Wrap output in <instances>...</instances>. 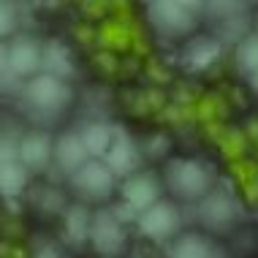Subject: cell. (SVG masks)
Returning a JSON list of instances; mask_svg holds the SVG:
<instances>
[{
  "label": "cell",
  "mask_w": 258,
  "mask_h": 258,
  "mask_svg": "<svg viewBox=\"0 0 258 258\" xmlns=\"http://www.w3.org/2000/svg\"><path fill=\"white\" fill-rule=\"evenodd\" d=\"M166 187L182 201H201L215 187V171L204 160L174 158L166 163Z\"/></svg>",
  "instance_id": "obj_1"
},
{
  "label": "cell",
  "mask_w": 258,
  "mask_h": 258,
  "mask_svg": "<svg viewBox=\"0 0 258 258\" xmlns=\"http://www.w3.org/2000/svg\"><path fill=\"white\" fill-rule=\"evenodd\" d=\"M44 74V46L33 36H14L3 46V87L11 90L14 79H36Z\"/></svg>",
  "instance_id": "obj_2"
},
{
  "label": "cell",
  "mask_w": 258,
  "mask_h": 258,
  "mask_svg": "<svg viewBox=\"0 0 258 258\" xmlns=\"http://www.w3.org/2000/svg\"><path fill=\"white\" fill-rule=\"evenodd\" d=\"M22 98L25 103L30 106V111H36L38 117L44 114H60L71 106L74 101V90L68 82L57 79V76H49V74H38L36 79H30L27 85L22 87Z\"/></svg>",
  "instance_id": "obj_3"
},
{
  "label": "cell",
  "mask_w": 258,
  "mask_h": 258,
  "mask_svg": "<svg viewBox=\"0 0 258 258\" xmlns=\"http://www.w3.org/2000/svg\"><path fill=\"white\" fill-rule=\"evenodd\" d=\"M199 3H179V0H160L147 3V19L160 36H187L199 25Z\"/></svg>",
  "instance_id": "obj_4"
},
{
  "label": "cell",
  "mask_w": 258,
  "mask_h": 258,
  "mask_svg": "<svg viewBox=\"0 0 258 258\" xmlns=\"http://www.w3.org/2000/svg\"><path fill=\"white\" fill-rule=\"evenodd\" d=\"M242 215V207L236 196L228 187H212L204 199L199 201V218L204 223V228L209 231H218V234H226L228 228H234V223L239 220Z\"/></svg>",
  "instance_id": "obj_5"
},
{
  "label": "cell",
  "mask_w": 258,
  "mask_h": 258,
  "mask_svg": "<svg viewBox=\"0 0 258 258\" xmlns=\"http://www.w3.org/2000/svg\"><path fill=\"white\" fill-rule=\"evenodd\" d=\"M71 187L76 193H79L85 201H103L111 196V190H114L117 185V177L114 171L109 169L103 160L98 158H90L85 166H82L76 174H71Z\"/></svg>",
  "instance_id": "obj_6"
},
{
  "label": "cell",
  "mask_w": 258,
  "mask_h": 258,
  "mask_svg": "<svg viewBox=\"0 0 258 258\" xmlns=\"http://www.w3.org/2000/svg\"><path fill=\"white\" fill-rule=\"evenodd\" d=\"M136 226H139V234L142 236H147L152 242H163V239L177 236L179 226H182V218H179L177 204H171L169 199H160L147 212L139 215Z\"/></svg>",
  "instance_id": "obj_7"
},
{
  "label": "cell",
  "mask_w": 258,
  "mask_h": 258,
  "mask_svg": "<svg viewBox=\"0 0 258 258\" xmlns=\"http://www.w3.org/2000/svg\"><path fill=\"white\" fill-rule=\"evenodd\" d=\"M90 242L101 255H120L128 247V234H125V223L117 220L111 209H101L93 215V231Z\"/></svg>",
  "instance_id": "obj_8"
},
{
  "label": "cell",
  "mask_w": 258,
  "mask_h": 258,
  "mask_svg": "<svg viewBox=\"0 0 258 258\" xmlns=\"http://www.w3.org/2000/svg\"><path fill=\"white\" fill-rule=\"evenodd\" d=\"M101 160L109 166L111 171H114L117 179H120V177L128 179V177H134V174H139V166H142V152H139V147L134 144V139L125 134L120 125H114V142H111L109 152Z\"/></svg>",
  "instance_id": "obj_9"
},
{
  "label": "cell",
  "mask_w": 258,
  "mask_h": 258,
  "mask_svg": "<svg viewBox=\"0 0 258 258\" xmlns=\"http://www.w3.org/2000/svg\"><path fill=\"white\" fill-rule=\"evenodd\" d=\"M120 193H122V201H125V204L134 207L136 212L142 215V212H147L152 204H158V201H160L163 185L158 182L155 174H150V171H139V174H134V177L125 179Z\"/></svg>",
  "instance_id": "obj_10"
},
{
  "label": "cell",
  "mask_w": 258,
  "mask_h": 258,
  "mask_svg": "<svg viewBox=\"0 0 258 258\" xmlns=\"http://www.w3.org/2000/svg\"><path fill=\"white\" fill-rule=\"evenodd\" d=\"M54 160V139L46 131H30L19 142V163L30 171H44Z\"/></svg>",
  "instance_id": "obj_11"
},
{
  "label": "cell",
  "mask_w": 258,
  "mask_h": 258,
  "mask_svg": "<svg viewBox=\"0 0 258 258\" xmlns=\"http://www.w3.org/2000/svg\"><path fill=\"white\" fill-rule=\"evenodd\" d=\"M220 52H223L220 38H215V36H196V38H190L182 46L179 60H182L185 71L199 74V71H207V68L220 57Z\"/></svg>",
  "instance_id": "obj_12"
},
{
  "label": "cell",
  "mask_w": 258,
  "mask_h": 258,
  "mask_svg": "<svg viewBox=\"0 0 258 258\" xmlns=\"http://www.w3.org/2000/svg\"><path fill=\"white\" fill-rule=\"evenodd\" d=\"M90 160V152L85 147V142H82L79 134H74V131H68V134H62L60 139H54V166L60 169V174H76Z\"/></svg>",
  "instance_id": "obj_13"
},
{
  "label": "cell",
  "mask_w": 258,
  "mask_h": 258,
  "mask_svg": "<svg viewBox=\"0 0 258 258\" xmlns=\"http://www.w3.org/2000/svg\"><path fill=\"white\" fill-rule=\"evenodd\" d=\"M76 71V66H74V54L71 49H68L62 41H46L44 44V74H49V76H57V79H71Z\"/></svg>",
  "instance_id": "obj_14"
},
{
  "label": "cell",
  "mask_w": 258,
  "mask_h": 258,
  "mask_svg": "<svg viewBox=\"0 0 258 258\" xmlns=\"http://www.w3.org/2000/svg\"><path fill=\"white\" fill-rule=\"evenodd\" d=\"M62 226H66V236L74 245H85L93 231V215L85 204H71L62 212Z\"/></svg>",
  "instance_id": "obj_15"
},
{
  "label": "cell",
  "mask_w": 258,
  "mask_h": 258,
  "mask_svg": "<svg viewBox=\"0 0 258 258\" xmlns=\"http://www.w3.org/2000/svg\"><path fill=\"white\" fill-rule=\"evenodd\" d=\"M82 142H85V147L90 152V158H103L111 147V142H114V125L109 122H87L85 128L79 131Z\"/></svg>",
  "instance_id": "obj_16"
},
{
  "label": "cell",
  "mask_w": 258,
  "mask_h": 258,
  "mask_svg": "<svg viewBox=\"0 0 258 258\" xmlns=\"http://www.w3.org/2000/svg\"><path fill=\"white\" fill-rule=\"evenodd\" d=\"M98 41L103 44L106 52H120L134 46V27L125 19H109L106 25L98 30Z\"/></svg>",
  "instance_id": "obj_17"
},
{
  "label": "cell",
  "mask_w": 258,
  "mask_h": 258,
  "mask_svg": "<svg viewBox=\"0 0 258 258\" xmlns=\"http://www.w3.org/2000/svg\"><path fill=\"white\" fill-rule=\"evenodd\" d=\"M27 179H30V169H25L19 160H11V163H3L0 169V187H3V196L14 199L27 187Z\"/></svg>",
  "instance_id": "obj_18"
},
{
  "label": "cell",
  "mask_w": 258,
  "mask_h": 258,
  "mask_svg": "<svg viewBox=\"0 0 258 258\" xmlns=\"http://www.w3.org/2000/svg\"><path fill=\"white\" fill-rule=\"evenodd\" d=\"M171 258H215V250L201 234H182L174 242Z\"/></svg>",
  "instance_id": "obj_19"
},
{
  "label": "cell",
  "mask_w": 258,
  "mask_h": 258,
  "mask_svg": "<svg viewBox=\"0 0 258 258\" xmlns=\"http://www.w3.org/2000/svg\"><path fill=\"white\" fill-rule=\"evenodd\" d=\"M236 66L247 76L258 71V33H250L247 38L236 44Z\"/></svg>",
  "instance_id": "obj_20"
},
{
  "label": "cell",
  "mask_w": 258,
  "mask_h": 258,
  "mask_svg": "<svg viewBox=\"0 0 258 258\" xmlns=\"http://www.w3.org/2000/svg\"><path fill=\"white\" fill-rule=\"evenodd\" d=\"M218 144L223 147V152H226V158H231L234 163L242 160V155H245V150H247L245 134H242V131H234V128H223L220 136H218Z\"/></svg>",
  "instance_id": "obj_21"
},
{
  "label": "cell",
  "mask_w": 258,
  "mask_h": 258,
  "mask_svg": "<svg viewBox=\"0 0 258 258\" xmlns=\"http://www.w3.org/2000/svg\"><path fill=\"white\" fill-rule=\"evenodd\" d=\"M196 111H199V120L209 122H220V117L226 114V103L218 95H204L199 103H196Z\"/></svg>",
  "instance_id": "obj_22"
},
{
  "label": "cell",
  "mask_w": 258,
  "mask_h": 258,
  "mask_svg": "<svg viewBox=\"0 0 258 258\" xmlns=\"http://www.w3.org/2000/svg\"><path fill=\"white\" fill-rule=\"evenodd\" d=\"M234 174H236V179H239L245 187L258 182V166L253 163V160H236V163H234Z\"/></svg>",
  "instance_id": "obj_23"
},
{
  "label": "cell",
  "mask_w": 258,
  "mask_h": 258,
  "mask_svg": "<svg viewBox=\"0 0 258 258\" xmlns=\"http://www.w3.org/2000/svg\"><path fill=\"white\" fill-rule=\"evenodd\" d=\"M38 204L44 207L46 212H60V209H62V196H60V190H54V187H46L44 196L38 199Z\"/></svg>",
  "instance_id": "obj_24"
},
{
  "label": "cell",
  "mask_w": 258,
  "mask_h": 258,
  "mask_svg": "<svg viewBox=\"0 0 258 258\" xmlns=\"http://www.w3.org/2000/svg\"><path fill=\"white\" fill-rule=\"evenodd\" d=\"M14 9H17V6L14 3H3V25H0V33H3L6 38H14L17 36V33H14V22H17V17H14Z\"/></svg>",
  "instance_id": "obj_25"
},
{
  "label": "cell",
  "mask_w": 258,
  "mask_h": 258,
  "mask_svg": "<svg viewBox=\"0 0 258 258\" xmlns=\"http://www.w3.org/2000/svg\"><path fill=\"white\" fill-rule=\"evenodd\" d=\"M33 258H62V250H60V245H54V242H36Z\"/></svg>",
  "instance_id": "obj_26"
},
{
  "label": "cell",
  "mask_w": 258,
  "mask_h": 258,
  "mask_svg": "<svg viewBox=\"0 0 258 258\" xmlns=\"http://www.w3.org/2000/svg\"><path fill=\"white\" fill-rule=\"evenodd\" d=\"M95 66H98V68H106V71H114V68H117V60H114V54H111V52H101L98 57H95Z\"/></svg>",
  "instance_id": "obj_27"
},
{
  "label": "cell",
  "mask_w": 258,
  "mask_h": 258,
  "mask_svg": "<svg viewBox=\"0 0 258 258\" xmlns=\"http://www.w3.org/2000/svg\"><path fill=\"white\" fill-rule=\"evenodd\" d=\"M247 82H250V87H253L255 93H258V71H255V74H250V76H247Z\"/></svg>",
  "instance_id": "obj_28"
},
{
  "label": "cell",
  "mask_w": 258,
  "mask_h": 258,
  "mask_svg": "<svg viewBox=\"0 0 258 258\" xmlns=\"http://www.w3.org/2000/svg\"><path fill=\"white\" fill-rule=\"evenodd\" d=\"M255 27H258V19H255ZM255 33H258V30H255Z\"/></svg>",
  "instance_id": "obj_29"
}]
</instances>
